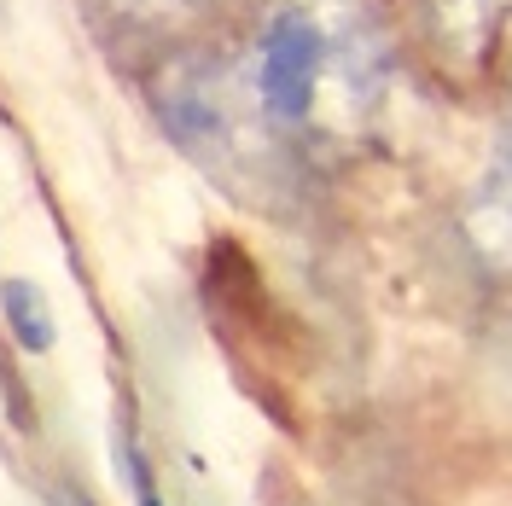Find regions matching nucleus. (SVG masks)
<instances>
[{"mask_svg": "<svg viewBox=\"0 0 512 506\" xmlns=\"http://www.w3.org/2000/svg\"><path fill=\"white\" fill-rule=\"evenodd\" d=\"M326 59V35L303 12H280L262 41V105L280 123H303L315 105V76Z\"/></svg>", "mask_w": 512, "mask_h": 506, "instance_id": "obj_1", "label": "nucleus"}, {"mask_svg": "<svg viewBox=\"0 0 512 506\" xmlns=\"http://www.w3.org/2000/svg\"><path fill=\"white\" fill-rule=\"evenodd\" d=\"M0 309H6V332L18 338V349L53 355L59 326H53V309H47V291H41V285L35 280H0Z\"/></svg>", "mask_w": 512, "mask_h": 506, "instance_id": "obj_2", "label": "nucleus"}, {"mask_svg": "<svg viewBox=\"0 0 512 506\" xmlns=\"http://www.w3.org/2000/svg\"><path fill=\"white\" fill-rule=\"evenodd\" d=\"M59 506H94V501H88V495H76V489H64V495H59Z\"/></svg>", "mask_w": 512, "mask_h": 506, "instance_id": "obj_3", "label": "nucleus"}, {"mask_svg": "<svg viewBox=\"0 0 512 506\" xmlns=\"http://www.w3.org/2000/svg\"><path fill=\"white\" fill-rule=\"evenodd\" d=\"M134 501H140V506H163V501H158V489H152V495H134Z\"/></svg>", "mask_w": 512, "mask_h": 506, "instance_id": "obj_4", "label": "nucleus"}]
</instances>
